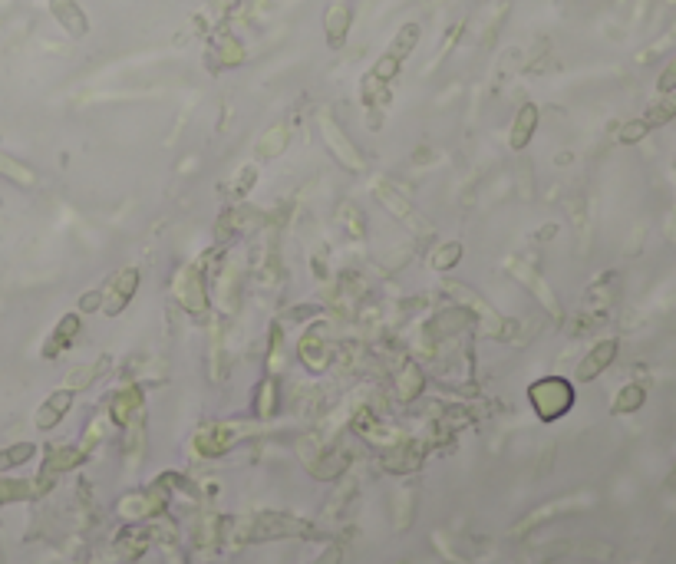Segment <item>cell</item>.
I'll return each instance as SVG.
<instances>
[{
	"mask_svg": "<svg viewBox=\"0 0 676 564\" xmlns=\"http://www.w3.org/2000/svg\"><path fill=\"white\" fill-rule=\"evenodd\" d=\"M531 400H535L538 412L545 419H555V416H561L571 406V386L564 380H545L531 390Z\"/></svg>",
	"mask_w": 676,
	"mask_h": 564,
	"instance_id": "1",
	"label": "cell"
},
{
	"mask_svg": "<svg viewBox=\"0 0 676 564\" xmlns=\"http://www.w3.org/2000/svg\"><path fill=\"white\" fill-rule=\"evenodd\" d=\"M611 357H614V343H604V347H597V353H590V360L584 363V367H581V376H584V380H590V373H594V369H600Z\"/></svg>",
	"mask_w": 676,
	"mask_h": 564,
	"instance_id": "2",
	"label": "cell"
},
{
	"mask_svg": "<svg viewBox=\"0 0 676 564\" xmlns=\"http://www.w3.org/2000/svg\"><path fill=\"white\" fill-rule=\"evenodd\" d=\"M531 126H535V109H531V106H528V109H524V122L522 119H518V126H515V145H524V142H528V136H531Z\"/></svg>",
	"mask_w": 676,
	"mask_h": 564,
	"instance_id": "3",
	"label": "cell"
},
{
	"mask_svg": "<svg viewBox=\"0 0 676 564\" xmlns=\"http://www.w3.org/2000/svg\"><path fill=\"white\" fill-rule=\"evenodd\" d=\"M640 400H644V393H640V390H627V393H623V400H621V409H633Z\"/></svg>",
	"mask_w": 676,
	"mask_h": 564,
	"instance_id": "4",
	"label": "cell"
},
{
	"mask_svg": "<svg viewBox=\"0 0 676 564\" xmlns=\"http://www.w3.org/2000/svg\"><path fill=\"white\" fill-rule=\"evenodd\" d=\"M676 86V63L670 66V73H663V79H660V89H673Z\"/></svg>",
	"mask_w": 676,
	"mask_h": 564,
	"instance_id": "5",
	"label": "cell"
}]
</instances>
